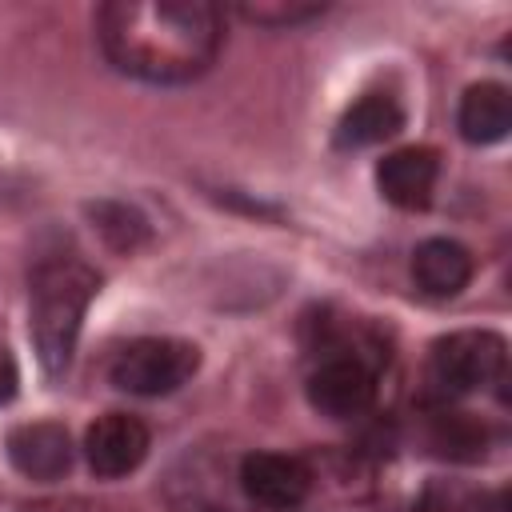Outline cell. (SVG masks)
<instances>
[{"mask_svg": "<svg viewBox=\"0 0 512 512\" xmlns=\"http://www.w3.org/2000/svg\"><path fill=\"white\" fill-rule=\"evenodd\" d=\"M108 64L144 84L204 76L224 44V12L208 0H112L96 12Z\"/></svg>", "mask_w": 512, "mask_h": 512, "instance_id": "cell-1", "label": "cell"}, {"mask_svg": "<svg viewBox=\"0 0 512 512\" xmlns=\"http://www.w3.org/2000/svg\"><path fill=\"white\" fill-rule=\"evenodd\" d=\"M100 288V276L72 256H48L32 272V344L48 376H60L72 364L84 312Z\"/></svg>", "mask_w": 512, "mask_h": 512, "instance_id": "cell-2", "label": "cell"}, {"mask_svg": "<svg viewBox=\"0 0 512 512\" xmlns=\"http://www.w3.org/2000/svg\"><path fill=\"white\" fill-rule=\"evenodd\" d=\"M504 336L488 328H464L448 332L428 352V384L436 396H464L484 384H492L504 372Z\"/></svg>", "mask_w": 512, "mask_h": 512, "instance_id": "cell-3", "label": "cell"}, {"mask_svg": "<svg viewBox=\"0 0 512 512\" xmlns=\"http://www.w3.org/2000/svg\"><path fill=\"white\" fill-rule=\"evenodd\" d=\"M200 368V348L172 336H144L120 348L112 360V384L132 396H168L184 388Z\"/></svg>", "mask_w": 512, "mask_h": 512, "instance_id": "cell-4", "label": "cell"}, {"mask_svg": "<svg viewBox=\"0 0 512 512\" xmlns=\"http://www.w3.org/2000/svg\"><path fill=\"white\" fill-rule=\"evenodd\" d=\"M236 480L252 504L272 512H288L312 492V468L300 456H284V452H248L240 460Z\"/></svg>", "mask_w": 512, "mask_h": 512, "instance_id": "cell-5", "label": "cell"}, {"mask_svg": "<svg viewBox=\"0 0 512 512\" xmlns=\"http://www.w3.org/2000/svg\"><path fill=\"white\" fill-rule=\"evenodd\" d=\"M376 376L360 356H332L308 376V404L328 420H352L372 408Z\"/></svg>", "mask_w": 512, "mask_h": 512, "instance_id": "cell-6", "label": "cell"}, {"mask_svg": "<svg viewBox=\"0 0 512 512\" xmlns=\"http://www.w3.org/2000/svg\"><path fill=\"white\" fill-rule=\"evenodd\" d=\"M148 456V428L128 412H104L84 436V460L96 476L120 480L136 472Z\"/></svg>", "mask_w": 512, "mask_h": 512, "instance_id": "cell-7", "label": "cell"}, {"mask_svg": "<svg viewBox=\"0 0 512 512\" xmlns=\"http://www.w3.org/2000/svg\"><path fill=\"white\" fill-rule=\"evenodd\" d=\"M8 460L28 480H60L72 468V440L68 428L56 420L20 424L8 432Z\"/></svg>", "mask_w": 512, "mask_h": 512, "instance_id": "cell-8", "label": "cell"}, {"mask_svg": "<svg viewBox=\"0 0 512 512\" xmlns=\"http://www.w3.org/2000/svg\"><path fill=\"white\" fill-rule=\"evenodd\" d=\"M436 176H440V156L432 148H416V144L388 152L376 164V184H380L384 200L396 208H424L432 200Z\"/></svg>", "mask_w": 512, "mask_h": 512, "instance_id": "cell-9", "label": "cell"}, {"mask_svg": "<svg viewBox=\"0 0 512 512\" xmlns=\"http://www.w3.org/2000/svg\"><path fill=\"white\" fill-rule=\"evenodd\" d=\"M412 276L428 296H456L472 280V252L448 236H432L416 248Z\"/></svg>", "mask_w": 512, "mask_h": 512, "instance_id": "cell-10", "label": "cell"}, {"mask_svg": "<svg viewBox=\"0 0 512 512\" xmlns=\"http://www.w3.org/2000/svg\"><path fill=\"white\" fill-rule=\"evenodd\" d=\"M456 124H460V136L468 144H496L508 136L512 128V100H508V88L496 84V80H484V84H472L460 100V112H456Z\"/></svg>", "mask_w": 512, "mask_h": 512, "instance_id": "cell-11", "label": "cell"}, {"mask_svg": "<svg viewBox=\"0 0 512 512\" xmlns=\"http://www.w3.org/2000/svg\"><path fill=\"white\" fill-rule=\"evenodd\" d=\"M404 128V112L388 92H368L360 96L336 124V144L340 148H368Z\"/></svg>", "mask_w": 512, "mask_h": 512, "instance_id": "cell-12", "label": "cell"}, {"mask_svg": "<svg viewBox=\"0 0 512 512\" xmlns=\"http://www.w3.org/2000/svg\"><path fill=\"white\" fill-rule=\"evenodd\" d=\"M88 220H92V228L100 232V240L112 252H136L152 236L148 220L132 204H124V200H92L88 204Z\"/></svg>", "mask_w": 512, "mask_h": 512, "instance_id": "cell-13", "label": "cell"}, {"mask_svg": "<svg viewBox=\"0 0 512 512\" xmlns=\"http://www.w3.org/2000/svg\"><path fill=\"white\" fill-rule=\"evenodd\" d=\"M428 444H432V452H440L448 460H480L488 432L468 412H436L432 428H428Z\"/></svg>", "mask_w": 512, "mask_h": 512, "instance_id": "cell-14", "label": "cell"}, {"mask_svg": "<svg viewBox=\"0 0 512 512\" xmlns=\"http://www.w3.org/2000/svg\"><path fill=\"white\" fill-rule=\"evenodd\" d=\"M324 4H240L244 20L268 24V28H288V24H304L312 16H320Z\"/></svg>", "mask_w": 512, "mask_h": 512, "instance_id": "cell-15", "label": "cell"}, {"mask_svg": "<svg viewBox=\"0 0 512 512\" xmlns=\"http://www.w3.org/2000/svg\"><path fill=\"white\" fill-rule=\"evenodd\" d=\"M16 384H20V372H16V360L8 348H0V404H8L16 396Z\"/></svg>", "mask_w": 512, "mask_h": 512, "instance_id": "cell-16", "label": "cell"}]
</instances>
